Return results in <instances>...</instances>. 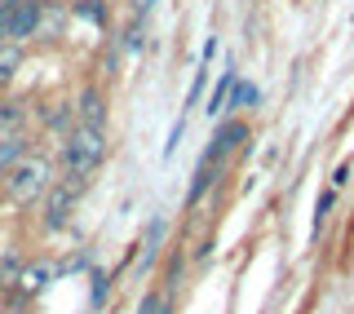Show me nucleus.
Returning a JSON list of instances; mask_svg holds the SVG:
<instances>
[{"instance_id": "nucleus-1", "label": "nucleus", "mask_w": 354, "mask_h": 314, "mask_svg": "<svg viewBox=\"0 0 354 314\" xmlns=\"http://www.w3.org/2000/svg\"><path fill=\"white\" fill-rule=\"evenodd\" d=\"M102 155H106V138H102V129H93V124H75L71 133H66V142H62V168H66V177H93L97 173V164H102Z\"/></svg>"}, {"instance_id": "nucleus-2", "label": "nucleus", "mask_w": 354, "mask_h": 314, "mask_svg": "<svg viewBox=\"0 0 354 314\" xmlns=\"http://www.w3.org/2000/svg\"><path fill=\"white\" fill-rule=\"evenodd\" d=\"M0 182H5V190H9L14 204H31V199H40L44 190L53 186V168H49L44 155H18V160L5 168Z\"/></svg>"}, {"instance_id": "nucleus-3", "label": "nucleus", "mask_w": 354, "mask_h": 314, "mask_svg": "<svg viewBox=\"0 0 354 314\" xmlns=\"http://www.w3.org/2000/svg\"><path fill=\"white\" fill-rule=\"evenodd\" d=\"M84 177H58V186L44 190V230H62L71 221V208L84 195Z\"/></svg>"}, {"instance_id": "nucleus-4", "label": "nucleus", "mask_w": 354, "mask_h": 314, "mask_svg": "<svg viewBox=\"0 0 354 314\" xmlns=\"http://www.w3.org/2000/svg\"><path fill=\"white\" fill-rule=\"evenodd\" d=\"M40 14H44V0H18L0 14V40L9 44H22L27 36L40 31Z\"/></svg>"}, {"instance_id": "nucleus-5", "label": "nucleus", "mask_w": 354, "mask_h": 314, "mask_svg": "<svg viewBox=\"0 0 354 314\" xmlns=\"http://www.w3.org/2000/svg\"><path fill=\"white\" fill-rule=\"evenodd\" d=\"M49 279H53V266H49V261H27V266L14 275V284H18L22 297H36V293H44V288H49Z\"/></svg>"}, {"instance_id": "nucleus-6", "label": "nucleus", "mask_w": 354, "mask_h": 314, "mask_svg": "<svg viewBox=\"0 0 354 314\" xmlns=\"http://www.w3.org/2000/svg\"><path fill=\"white\" fill-rule=\"evenodd\" d=\"M243 138H248V129H243L239 120H230V124H221V129H217V138H213V147L204 151V160H213V164H221V160H226V155L235 151V147H239Z\"/></svg>"}, {"instance_id": "nucleus-7", "label": "nucleus", "mask_w": 354, "mask_h": 314, "mask_svg": "<svg viewBox=\"0 0 354 314\" xmlns=\"http://www.w3.org/2000/svg\"><path fill=\"white\" fill-rule=\"evenodd\" d=\"M75 116H80V124L102 129V120H106V98H102V89H84L80 102H75Z\"/></svg>"}, {"instance_id": "nucleus-8", "label": "nucleus", "mask_w": 354, "mask_h": 314, "mask_svg": "<svg viewBox=\"0 0 354 314\" xmlns=\"http://www.w3.org/2000/svg\"><path fill=\"white\" fill-rule=\"evenodd\" d=\"M18 66H22V44L0 40V89H5V84L18 75Z\"/></svg>"}, {"instance_id": "nucleus-9", "label": "nucleus", "mask_w": 354, "mask_h": 314, "mask_svg": "<svg viewBox=\"0 0 354 314\" xmlns=\"http://www.w3.org/2000/svg\"><path fill=\"white\" fill-rule=\"evenodd\" d=\"M235 80H239L235 71H221V84L213 89V98H208V107H204L208 116H221V111H226V102H230V84H235Z\"/></svg>"}, {"instance_id": "nucleus-10", "label": "nucleus", "mask_w": 354, "mask_h": 314, "mask_svg": "<svg viewBox=\"0 0 354 314\" xmlns=\"http://www.w3.org/2000/svg\"><path fill=\"white\" fill-rule=\"evenodd\" d=\"M18 155H27V142H22L18 133H0V173H5Z\"/></svg>"}, {"instance_id": "nucleus-11", "label": "nucleus", "mask_w": 354, "mask_h": 314, "mask_svg": "<svg viewBox=\"0 0 354 314\" xmlns=\"http://www.w3.org/2000/svg\"><path fill=\"white\" fill-rule=\"evenodd\" d=\"M213 173H217V164H213V160H204V164H199V173H195V182H191V195H186V204H199V195L208 190Z\"/></svg>"}, {"instance_id": "nucleus-12", "label": "nucleus", "mask_w": 354, "mask_h": 314, "mask_svg": "<svg viewBox=\"0 0 354 314\" xmlns=\"http://www.w3.org/2000/svg\"><path fill=\"white\" fill-rule=\"evenodd\" d=\"M22 120H27L22 102H0V133H18Z\"/></svg>"}, {"instance_id": "nucleus-13", "label": "nucleus", "mask_w": 354, "mask_h": 314, "mask_svg": "<svg viewBox=\"0 0 354 314\" xmlns=\"http://www.w3.org/2000/svg\"><path fill=\"white\" fill-rule=\"evenodd\" d=\"M252 102H257V84H243V80L230 84V102L226 107H252Z\"/></svg>"}, {"instance_id": "nucleus-14", "label": "nucleus", "mask_w": 354, "mask_h": 314, "mask_svg": "<svg viewBox=\"0 0 354 314\" xmlns=\"http://www.w3.org/2000/svg\"><path fill=\"white\" fill-rule=\"evenodd\" d=\"M75 14H80V18H93V22H102V18H106V9H102V0H75Z\"/></svg>"}, {"instance_id": "nucleus-15", "label": "nucleus", "mask_w": 354, "mask_h": 314, "mask_svg": "<svg viewBox=\"0 0 354 314\" xmlns=\"http://www.w3.org/2000/svg\"><path fill=\"white\" fill-rule=\"evenodd\" d=\"M106 288H111V279L102 270H93V306H102V301H106Z\"/></svg>"}, {"instance_id": "nucleus-16", "label": "nucleus", "mask_w": 354, "mask_h": 314, "mask_svg": "<svg viewBox=\"0 0 354 314\" xmlns=\"http://www.w3.org/2000/svg\"><path fill=\"white\" fill-rule=\"evenodd\" d=\"M160 306H164V297L160 293H147V297H142V306H138V314H160Z\"/></svg>"}, {"instance_id": "nucleus-17", "label": "nucleus", "mask_w": 354, "mask_h": 314, "mask_svg": "<svg viewBox=\"0 0 354 314\" xmlns=\"http://www.w3.org/2000/svg\"><path fill=\"white\" fill-rule=\"evenodd\" d=\"M328 208H332V190H328V195H324V199H319V208H315V230H319V226H324V217H328Z\"/></svg>"}, {"instance_id": "nucleus-18", "label": "nucleus", "mask_w": 354, "mask_h": 314, "mask_svg": "<svg viewBox=\"0 0 354 314\" xmlns=\"http://www.w3.org/2000/svg\"><path fill=\"white\" fill-rule=\"evenodd\" d=\"M346 182H350V164H341L337 177H332V186H346Z\"/></svg>"}, {"instance_id": "nucleus-19", "label": "nucleus", "mask_w": 354, "mask_h": 314, "mask_svg": "<svg viewBox=\"0 0 354 314\" xmlns=\"http://www.w3.org/2000/svg\"><path fill=\"white\" fill-rule=\"evenodd\" d=\"M133 5H138V14H147V9L155 5V0H133Z\"/></svg>"}, {"instance_id": "nucleus-20", "label": "nucleus", "mask_w": 354, "mask_h": 314, "mask_svg": "<svg viewBox=\"0 0 354 314\" xmlns=\"http://www.w3.org/2000/svg\"><path fill=\"white\" fill-rule=\"evenodd\" d=\"M160 314H173V306H169V301H164V306H160Z\"/></svg>"}, {"instance_id": "nucleus-21", "label": "nucleus", "mask_w": 354, "mask_h": 314, "mask_svg": "<svg viewBox=\"0 0 354 314\" xmlns=\"http://www.w3.org/2000/svg\"><path fill=\"white\" fill-rule=\"evenodd\" d=\"M0 293H5V279H0Z\"/></svg>"}, {"instance_id": "nucleus-22", "label": "nucleus", "mask_w": 354, "mask_h": 314, "mask_svg": "<svg viewBox=\"0 0 354 314\" xmlns=\"http://www.w3.org/2000/svg\"><path fill=\"white\" fill-rule=\"evenodd\" d=\"M0 177H5V173H0Z\"/></svg>"}]
</instances>
